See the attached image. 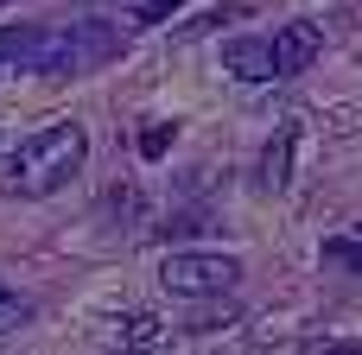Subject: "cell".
Masks as SVG:
<instances>
[{"label": "cell", "instance_id": "6da1fadb", "mask_svg": "<svg viewBox=\"0 0 362 355\" xmlns=\"http://www.w3.org/2000/svg\"><path fill=\"white\" fill-rule=\"evenodd\" d=\"M83 165H89V133H83L76 121H51V127L25 133V140L0 159V191H6V197H51V191H64Z\"/></svg>", "mask_w": 362, "mask_h": 355}, {"label": "cell", "instance_id": "7a4b0ae2", "mask_svg": "<svg viewBox=\"0 0 362 355\" xmlns=\"http://www.w3.org/2000/svg\"><path fill=\"white\" fill-rule=\"evenodd\" d=\"M159 286L178 292V299H223V292L242 286V260L235 254H165Z\"/></svg>", "mask_w": 362, "mask_h": 355}, {"label": "cell", "instance_id": "3957f363", "mask_svg": "<svg viewBox=\"0 0 362 355\" xmlns=\"http://www.w3.org/2000/svg\"><path fill=\"white\" fill-rule=\"evenodd\" d=\"M318 51H325V25H312V19L280 25L274 32V76H305L318 64Z\"/></svg>", "mask_w": 362, "mask_h": 355}, {"label": "cell", "instance_id": "277c9868", "mask_svg": "<svg viewBox=\"0 0 362 355\" xmlns=\"http://www.w3.org/2000/svg\"><path fill=\"white\" fill-rule=\"evenodd\" d=\"M223 70L235 76V83H274V44L267 38H229L223 44Z\"/></svg>", "mask_w": 362, "mask_h": 355}, {"label": "cell", "instance_id": "5b68a950", "mask_svg": "<svg viewBox=\"0 0 362 355\" xmlns=\"http://www.w3.org/2000/svg\"><path fill=\"white\" fill-rule=\"evenodd\" d=\"M293 127H280V140L261 152V191H286V172H293Z\"/></svg>", "mask_w": 362, "mask_h": 355}, {"label": "cell", "instance_id": "8992f818", "mask_svg": "<svg viewBox=\"0 0 362 355\" xmlns=\"http://www.w3.org/2000/svg\"><path fill=\"white\" fill-rule=\"evenodd\" d=\"M115 330H121V343H127V349H159V343H165V324H159L153 311H127Z\"/></svg>", "mask_w": 362, "mask_h": 355}, {"label": "cell", "instance_id": "52a82bcc", "mask_svg": "<svg viewBox=\"0 0 362 355\" xmlns=\"http://www.w3.org/2000/svg\"><path fill=\"white\" fill-rule=\"evenodd\" d=\"M25 318H32V305H25V299H19V292H13V286L0 279V337H13V330H19Z\"/></svg>", "mask_w": 362, "mask_h": 355}, {"label": "cell", "instance_id": "ba28073f", "mask_svg": "<svg viewBox=\"0 0 362 355\" xmlns=\"http://www.w3.org/2000/svg\"><path fill=\"white\" fill-rule=\"evenodd\" d=\"M325 260H331V267H356V273H362V235H337V241H325Z\"/></svg>", "mask_w": 362, "mask_h": 355}, {"label": "cell", "instance_id": "9c48e42d", "mask_svg": "<svg viewBox=\"0 0 362 355\" xmlns=\"http://www.w3.org/2000/svg\"><path fill=\"white\" fill-rule=\"evenodd\" d=\"M165 146H172V127H165V121H153V127L140 133V152H146V159H159Z\"/></svg>", "mask_w": 362, "mask_h": 355}, {"label": "cell", "instance_id": "30bf717a", "mask_svg": "<svg viewBox=\"0 0 362 355\" xmlns=\"http://www.w3.org/2000/svg\"><path fill=\"white\" fill-rule=\"evenodd\" d=\"M178 6H185V0H140V13H134V19H140V25H159V19H172Z\"/></svg>", "mask_w": 362, "mask_h": 355}]
</instances>
